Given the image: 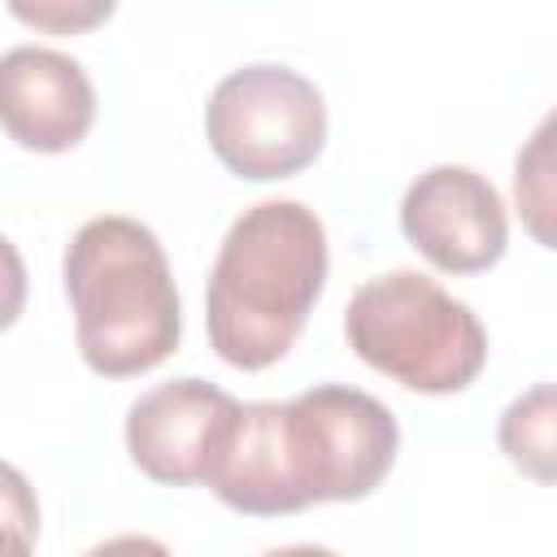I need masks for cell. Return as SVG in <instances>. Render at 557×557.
<instances>
[{
	"mask_svg": "<svg viewBox=\"0 0 557 557\" xmlns=\"http://www.w3.org/2000/svg\"><path fill=\"white\" fill-rule=\"evenodd\" d=\"M400 448L396 413L348 383H313L292 400L239 405L205 487L235 513L278 518L322 500L370 496Z\"/></svg>",
	"mask_w": 557,
	"mask_h": 557,
	"instance_id": "1",
	"label": "cell"
},
{
	"mask_svg": "<svg viewBox=\"0 0 557 557\" xmlns=\"http://www.w3.org/2000/svg\"><path fill=\"white\" fill-rule=\"evenodd\" d=\"M326 226L305 200H257L218 244L205 326L235 370H265L305 331L326 287Z\"/></svg>",
	"mask_w": 557,
	"mask_h": 557,
	"instance_id": "2",
	"label": "cell"
},
{
	"mask_svg": "<svg viewBox=\"0 0 557 557\" xmlns=\"http://www.w3.org/2000/svg\"><path fill=\"white\" fill-rule=\"evenodd\" d=\"M83 361L104 379L161 366L183 335L170 257L152 226L100 213L74 231L61 261Z\"/></svg>",
	"mask_w": 557,
	"mask_h": 557,
	"instance_id": "3",
	"label": "cell"
},
{
	"mask_svg": "<svg viewBox=\"0 0 557 557\" xmlns=\"http://www.w3.org/2000/svg\"><path fill=\"white\" fill-rule=\"evenodd\" d=\"M348 348L409 392L448 396L487 366V331L479 313L418 270L366 278L344 309Z\"/></svg>",
	"mask_w": 557,
	"mask_h": 557,
	"instance_id": "4",
	"label": "cell"
},
{
	"mask_svg": "<svg viewBox=\"0 0 557 557\" xmlns=\"http://www.w3.org/2000/svg\"><path fill=\"white\" fill-rule=\"evenodd\" d=\"M205 139L239 178H292L313 165L326 144V100L300 70L252 61L218 78L209 91Z\"/></svg>",
	"mask_w": 557,
	"mask_h": 557,
	"instance_id": "5",
	"label": "cell"
},
{
	"mask_svg": "<svg viewBox=\"0 0 557 557\" xmlns=\"http://www.w3.org/2000/svg\"><path fill=\"white\" fill-rule=\"evenodd\" d=\"M239 418V400L209 379L183 374L148 387L126 409L131 461L165 487L205 483Z\"/></svg>",
	"mask_w": 557,
	"mask_h": 557,
	"instance_id": "6",
	"label": "cell"
},
{
	"mask_svg": "<svg viewBox=\"0 0 557 557\" xmlns=\"http://www.w3.org/2000/svg\"><path fill=\"white\" fill-rule=\"evenodd\" d=\"M405 239L444 274L492 270L509 248L505 200L487 174L470 165H431L400 196Z\"/></svg>",
	"mask_w": 557,
	"mask_h": 557,
	"instance_id": "7",
	"label": "cell"
},
{
	"mask_svg": "<svg viewBox=\"0 0 557 557\" xmlns=\"http://www.w3.org/2000/svg\"><path fill=\"white\" fill-rule=\"evenodd\" d=\"M96 122V87L78 57L44 44L0 52V131L30 152H65Z\"/></svg>",
	"mask_w": 557,
	"mask_h": 557,
	"instance_id": "8",
	"label": "cell"
},
{
	"mask_svg": "<svg viewBox=\"0 0 557 557\" xmlns=\"http://www.w3.org/2000/svg\"><path fill=\"white\" fill-rule=\"evenodd\" d=\"M500 453L535 483H553V383H535L509 400L496 426Z\"/></svg>",
	"mask_w": 557,
	"mask_h": 557,
	"instance_id": "9",
	"label": "cell"
},
{
	"mask_svg": "<svg viewBox=\"0 0 557 557\" xmlns=\"http://www.w3.org/2000/svg\"><path fill=\"white\" fill-rule=\"evenodd\" d=\"M513 196H518V209L531 226V235L553 248V117L540 122V131L531 135V144L518 152L513 161Z\"/></svg>",
	"mask_w": 557,
	"mask_h": 557,
	"instance_id": "10",
	"label": "cell"
},
{
	"mask_svg": "<svg viewBox=\"0 0 557 557\" xmlns=\"http://www.w3.org/2000/svg\"><path fill=\"white\" fill-rule=\"evenodd\" d=\"M13 17L39 26V30H57V35H70V30H87L104 17H113V0H13L9 4Z\"/></svg>",
	"mask_w": 557,
	"mask_h": 557,
	"instance_id": "11",
	"label": "cell"
},
{
	"mask_svg": "<svg viewBox=\"0 0 557 557\" xmlns=\"http://www.w3.org/2000/svg\"><path fill=\"white\" fill-rule=\"evenodd\" d=\"M0 522L13 527V531H22L26 540L39 535V500H35V487L9 461H0Z\"/></svg>",
	"mask_w": 557,
	"mask_h": 557,
	"instance_id": "12",
	"label": "cell"
},
{
	"mask_svg": "<svg viewBox=\"0 0 557 557\" xmlns=\"http://www.w3.org/2000/svg\"><path fill=\"white\" fill-rule=\"evenodd\" d=\"M26 309V261L9 235H0V331H9Z\"/></svg>",
	"mask_w": 557,
	"mask_h": 557,
	"instance_id": "13",
	"label": "cell"
},
{
	"mask_svg": "<svg viewBox=\"0 0 557 557\" xmlns=\"http://www.w3.org/2000/svg\"><path fill=\"white\" fill-rule=\"evenodd\" d=\"M83 557H174V553L152 535H113V540L87 548Z\"/></svg>",
	"mask_w": 557,
	"mask_h": 557,
	"instance_id": "14",
	"label": "cell"
},
{
	"mask_svg": "<svg viewBox=\"0 0 557 557\" xmlns=\"http://www.w3.org/2000/svg\"><path fill=\"white\" fill-rule=\"evenodd\" d=\"M30 548H35V540H26L22 531L0 522V557H30Z\"/></svg>",
	"mask_w": 557,
	"mask_h": 557,
	"instance_id": "15",
	"label": "cell"
},
{
	"mask_svg": "<svg viewBox=\"0 0 557 557\" xmlns=\"http://www.w3.org/2000/svg\"><path fill=\"white\" fill-rule=\"evenodd\" d=\"M261 557H339L335 548H322V544H287V548H270Z\"/></svg>",
	"mask_w": 557,
	"mask_h": 557,
	"instance_id": "16",
	"label": "cell"
}]
</instances>
